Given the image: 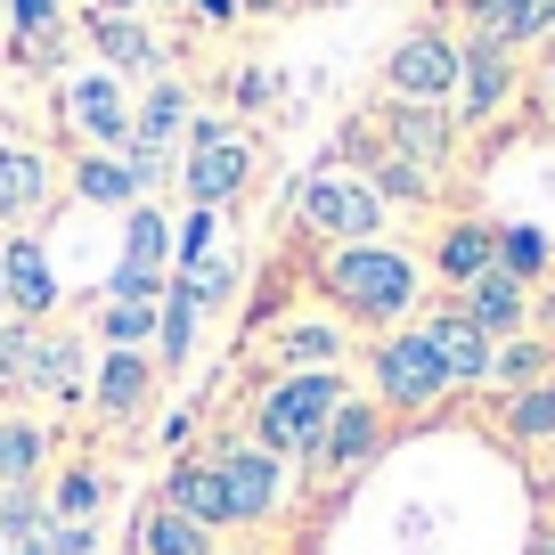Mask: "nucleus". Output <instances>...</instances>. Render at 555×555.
<instances>
[{
    "instance_id": "obj_29",
    "label": "nucleus",
    "mask_w": 555,
    "mask_h": 555,
    "mask_svg": "<svg viewBox=\"0 0 555 555\" xmlns=\"http://www.w3.org/2000/svg\"><path fill=\"white\" fill-rule=\"evenodd\" d=\"M99 41H106V57H115V66H147V57H156V41L139 34V25H99Z\"/></svg>"
},
{
    "instance_id": "obj_11",
    "label": "nucleus",
    "mask_w": 555,
    "mask_h": 555,
    "mask_svg": "<svg viewBox=\"0 0 555 555\" xmlns=\"http://www.w3.org/2000/svg\"><path fill=\"white\" fill-rule=\"evenodd\" d=\"M0 278H9V302H17L25 319L57 302V278H50V254H41V245H9V254H0Z\"/></svg>"
},
{
    "instance_id": "obj_30",
    "label": "nucleus",
    "mask_w": 555,
    "mask_h": 555,
    "mask_svg": "<svg viewBox=\"0 0 555 555\" xmlns=\"http://www.w3.org/2000/svg\"><path fill=\"white\" fill-rule=\"evenodd\" d=\"M106 335H115V351H131L139 335H156V319H147V302H106Z\"/></svg>"
},
{
    "instance_id": "obj_4",
    "label": "nucleus",
    "mask_w": 555,
    "mask_h": 555,
    "mask_svg": "<svg viewBox=\"0 0 555 555\" xmlns=\"http://www.w3.org/2000/svg\"><path fill=\"white\" fill-rule=\"evenodd\" d=\"M245 180H254V147L229 139L221 122H205V131H196V156H189V196L196 205H221V196H237Z\"/></svg>"
},
{
    "instance_id": "obj_6",
    "label": "nucleus",
    "mask_w": 555,
    "mask_h": 555,
    "mask_svg": "<svg viewBox=\"0 0 555 555\" xmlns=\"http://www.w3.org/2000/svg\"><path fill=\"white\" fill-rule=\"evenodd\" d=\"M376 384H384V400H400V409H416V400H434L441 384V360H434V344H425V327L416 335H392V344L376 351Z\"/></svg>"
},
{
    "instance_id": "obj_20",
    "label": "nucleus",
    "mask_w": 555,
    "mask_h": 555,
    "mask_svg": "<svg viewBox=\"0 0 555 555\" xmlns=\"http://www.w3.org/2000/svg\"><path fill=\"white\" fill-rule=\"evenodd\" d=\"M180 115H189V99H180V82H164L156 99H147V115H139L131 147H139V156H164V139L180 131Z\"/></svg>"
},
{
    "instance_id": "obj_9",
    "label": "nucleus",
    "mask_w": 555,
    "mask_h": 555,
    "mask_svg": "<svg viewBox=\"0 0 555 555\" xmlns=\"http://www.w3.org/2000/svg\"><path fill=\"white\" fill-rule=\"evenodd\" d=\"M474 25H482V41H499V50H515V41H531V34H547L555 25V9L547 0H457Z\"/></svg>"
},
{
    "instance_id": "obj_25",
    "label": "nucleus",
    "mask_w": 555,
    "mask_h": 555,
    "mask_svg": "<svg viewBox=\"0 0 555 555\" xmlns=\"http://www.w3.org/2000/svg\"><path fill=\"white\" fill-rule=\"evenodd\" d=\"M539 261H547V237H539V229H506V237H499V270L515 278V286L539 278Z\"/></svg>"
},
{
    "instance_id": "obj_22",
    "label": "nucleus",
    "mask_w": 555,
    "mask_h": 555,
    "mask_svg": "<svg viewBox=\"0 0 555 555\" xmlns=\"http://www.w3.org/2000/svg\"><path fill=\"white\" fill-rule=\"evenodd\" d=\"M147 555H205V522H189L172 499L147 515Z\"/></svg>"
},
{
    "instance_id": "obj_24",
    "label": "nucleus",
    "mask_w": 555,
    "mask_h": 555,
    "mask_svg": "<svg viewBox=\"0 0 555 555\" xmlns=\"http://www.w3.org/2000/svg\"><path fill=\"white\" fill-rule=\"evenodd\" d=\"M506 425H515V441H539V434H555V384H531V392H515Z\"/></svg>"
},
{
    "instance_id": "obj_21",
    "label": "nucleus",
    "mask_w": 555,
    "mask_h": 555,
    "mask_svg": "<svg viewBox=\"0 0 555 555\" xmlns=\"http://www.w3.org/2000/svg\"><path fill=\"white\" fill-rule=\"evenodd\" d=\"M156 261H164V212L139 205V212H131V229H122V270H131V278H164Z\"/></svg>"
},
{
    "instance_id": "obj_5",
    "label": "nucleus",
    "mask_w": 555,
    "mask_h": 555,
    "mask_svg": "<svg viewBox=\"0 0 555 555\" xmlns=\"http://www.w3.org/2000/svg\"><path fill=\"white\" fill-rule=\"evenodd\" d=\"M376 189H360V180H302V221L311 229H335V237L367 245L376 237Z\"/></svg>"
},
{
    "instance_id": "obj_27",
    "label": "nucleus",
    "mask_w": 555,
    "mask_h": 555,
    "mask_svg": "<svg viewBox=\"0 0 555 555\" xmlns=\"http://www.w3.org/2000/svg\"><path fill=\"white\" fill-rule=\"evenodd\" d=\"M156 335H164V360H189V344H196V302L172 295V302H164V319H156Z\"/></svg>"
},
{
    "instance_id": "obj_23",
    "label": "nucleus",
    "mask_w": 555,
    "mask_h": 555,
    "mask_svg": "<svg viewBox=\"0 0 555 555\" xmlns=\"http://www.w3.org/2000/svg\"><path fill=\"white\" fill-rule=\"evenodd\" d=\"M74 189H82L90 205H131V189H139V180H131V164H106V156H90L82 172H74Z\"/></svg>"
},
{
    "instance_id": "obj_13",
    "label": "nucleus",
    "mask_w": 555,
    "mask_h": 555,
    "mask_svg": "<svg viewBox=\"0 0 555 555\" xmlns=\"http://www.w3.org/2000/svg\"><path fill=\"white\" fill-rule=\"evenodd\" d=\"M506 82H515V74H506V50H499V41H474V50L457 57V90H466V115H490V106L506 99Z\"/></svg>"
},
{
    "instance_id": "obj_1",
    "label": "nucleus",
    "mask_w": 555,
    "mask_h": 555,
    "mask_svg": "<svg viewBox=\"0 0 555 555\" xmlns=\"http://www.w3.org/2000/svg\"><path fill=\"white\" fill-rule=\"evenodd\" d=\"M327 286L360 319H400V311H409V295H416V261L392 254V245H344V254L327 261Z\"/></svg>"
},
{
    "instance_id": "obj_26",
    "label": "nucleus",
    "mask_w": 555,
    "mask_h": 555,
    "mask_svg": "<svg viewBox=\"0 0 555 555\" xmlns=\"http://www.w3.org/2000/svg\"><path fill=\"white\" fill-rule=\"evenodd\" d=\"M41 466V434L34 425H0V482H25Z\"/></svg>"
},
{
    "instance_id": "obj_17",
    "label": "nucleus",
    "mask_w": 555,
    "mask_h": 555,
    "mask_svg": "<svg viewBox=\"0 0 555 555\" xmlns=\"http://www.w3.org/2000/svg\"><path fill=\"white\" fill-rule=\"evenodd\" d=\"M172 506L189 522H229V490H221V466H180L172 474Z\"/></svg>"
},
{
    "instance_id": "obj_28",
    "label": "nucleus",
    "mask_w": 555,
    "mask_h": 555,
    "mask_svg": "<svg viewBox=\"0 0 555 555\" xmlns=\"http://www.w3.org/2000/svg\"><path fill=\"white\" fill-rule=\"evenodd\" d=\"M286 360H295V367H311V376H319V367L335 360V335H327V327H286Z\"/></svg>"
},
{
    "instance_id": "obj_19",
    "label": "nucleus",
    "mask_w": 555,
    "mask_h": 555,
    "mask_svg": "<svg viewBox=\"0 0 555 555\" xmlns=\"http://www.w3.org/2000/svg\"><path fill=\"white\" fill-rule=\"evenodd\" d=\"M139 392H147V360H139V351H106V367H99V409H106V416H131Z\"/></svg>"
},
{
    "instance_id": "obj_36",
    "label": "nucleus",
    "mask_w": 555,
    "mask_h": 555,
    "mask_svg": "<svg viewBox=\"0 0 555 555\" xmlns=\"http://www.w3.org/2000/svg\"><path fill=\"white\" fill-rule=\"evenodd\" d=\"M531 555H555V531H539V547H531Z\"/></svg>"
},
{
    "instance_id": "obj_37",
    "label": "nucleus",
    "mask_w": 555,
    "mask_h": 555,
    "mask_svg": "<svg viewBox=\"0 0 555 555\" xmlns=\"http://www.w3.org/2000/svg\"><path fill=\"white\" fill-rule=\"evenodd\" d=\"M547 106H555V66H547Z\"/></svg>"
},
{
    "instance_id": "obj_31",
    "label": "nucleus",
    "mask_w": 555,
    "mask_h": 555,
    "mask_svg": "<svg viewBox=\"0 0 555 555\" xmlns=\"http://www.w3.org/2000/svg\"><path fill=\"white\" fill-rule=\"evenodd\" d=\"M539 360H547V351L539 344H506V351H490V367H499L506 384H522V392H531V376H539Z\"/></svg>"
},
{
    "instance_id": "obj_10",
    "label": "nucleus",
    "mask_w": 555,
    "mask_h": 555,
    "mask_svg": "<svg viewBox=\"0 0 555 555\" xmlns=\"http://www.w3.org/2000/svg\"><path fill=\"white\" fill-rule=\"evenodd\" d=\"M221 490H229V522H237V515H270V499H278V466H270V450H237V457H221Z\"/></svg>"
},
{
    "instance_id": "obj_39",
    "label": "nucleus",
    "mask_w": 555,
    "mask_h": 555,
    "mask_svg": "<svg viewBox=\"0 0 555 555\" xmlns=\"http://www.w3.org/2000/svg\"><path fill=\"white\" fill-rule=\"evenodd\" d=\"M0 25H9V0H0Z\"/></svg>"
},
{
    "instance_id": "obj_32",
    "label": "nucleus",
    "mask_w": 555,
    "mask_h": 555,
    "mask_svg": "<svg viewBox=\"0 0 555 555\" xmlns=\"http://www.w3.org/2000/svg\"><path fill=\"white\" fill-rule=\"evenodd\" d=\"M376 189H384V196H409V205H416V196H425V172H416V164L376 156Z\"/></svg>"
},
{
    "instance_id": "obj_8",
    "label": "nucleus",
    "mask_w": 555,
    "mask_h": 555,
    "mask_svg": "<svg viewBox=\"0 0 555 555\" xmlns=\"http://www.w3.org/2000/svg\"><path fill=\"white\" fill-rule=\"evenodd\" d=\"M74 122H82L99 147H131V115H122L115 74H82V82H74Z\"/></svg>"
},
{
    "instance_id": "obj_40",
    "label": "nucleus",
    "mask_w": 555,
    "mask_h": 555,
    "mask_svg": "<svg viewBox=\"0 0 555 555\" xmlns=\"http://www.w3.org/2000/svg\"><path fill=\"white\" fill-rule=\"evenodd\" d=\"M547 499H555V474H547Z\"/></svg>"
},
{
    "instance_id": "obj_18",
    "label": "nucleus",
    "mask_w": 555,
    "mask_h": 555,
    "mask_svg": "<svg viewBox=\"0 0 555 555\" xmlns=\"http://www.w3.org/2000/svg\"><path fill=\"white\" fill-rule=\"evenodd\" d=\"M499 270V237L490 229H450L441 237V278H457V286H474V278Z\"/></svg>"
},
{
    "instance_id": "obj_33",
    "label": "nucleus",
    "mask_w": 555,
    "mask_h": 555,
    "mask_svg": "<svg viewBox=\"0 0 555 555\" xmlns=\"http://www.w3.org/2000/svg\"><path fill=\"white\" fill-rule=\"evenodd\" d=\"M25 555H90V531L82 522H57V531H34V547Z\"/></svg>"
},
{
    "instance_id": "obj_34",
    "label": "nucleus",
    "mask_w": 555,
    "mask_h": 555,
    "mask_svg": "<svg viewBox=\"0 0 555 555\" xmlns=\"http://www.w3.org/2000/svg\"><path fill=\"white\" fill-rule=\"evenodd\" d=\"M9 17H17V25H25V41L41 50V34L57 25V0H9Z\"/></svg>"
},
{
    "instance_id": "obj_14",
    "label": "nucleus",
    "mask_w": 555,
    "mask_h": 555,
    "mask_svg": "<svg viewBox=\"0 0 555 555\" xmlns=\"http://www.w3.org/2000/svg\"><path fill=\"white\" fill-rule=\"evenodd\" d=\"M466 319H474L482 335H515V327H522V286H515L506 270L474 278V286H466Z\"/></svg>"
},
{
    "instance_id": "obj_12",
    "label": "nucleus",
    "mask_w": 555,
    "mask_h": 555,
    "mask_svg": "<svg viewBox=\"0 0 555 555\" xmlns=\"http://www.w3.org/2000/svg\"><path fill=\"white\" fill-rule=\"evenodd\" d=\"M367 450H376V409H367V400H344L327 441H319V457H327L335 474H351V466H367Z\"/></svg>"
},
{
    "instance_id": "obj_7",
    "label": "nucleus",
    "mask_w": 555,
    "mask_h": 555,
    "mask_svg": "<svg viewBox=\"0 0 555 555\" xmlns=\"http://www.w3.org/2000/svg\"><path fill=\"white\" fill-rule=\"evenodd\" d=\"M425 344H434V360H441V376H450V384H482V376H490V335L474 327L466 311L434 319V327H425Z\"/></svg>"
},
{
    "instance_id": "obj_35",
    "label": "nucleus",
    "mask_w": 555,
    "mask_h": 555,
    "mask_svg": "<svg viewBox=\"0 0 555 555\" xmlns=\"http://www.w3.org/2000/svg\"><path fill=\"white\" fill-rule=\"evenodd\" d=\"M57 499H66V506H74V515H82V506H90V499H99V482H90V474H66V482H57Z\"/></svg>"
},
{
    "instance_id": "obj_2",
    "label": "nucleus",
    "mask_w": 555,
    "mask_h": 555,
    "mask_svg": "<svg viewBox=\"0 0 555 555\" xmlns=\"http://www.w3.org/2000/svg\"><path fill=\"white\" fill-rule=\"evenodd\" d=\"M335 409H344V384H335L327 367H319V376H286L270 400H261V441H270V450L319 457V441H327Z\"/></svg>"
},
{
    "instance_id": "obj_15",
    "label": "nucleus",
    "mask_w": 555,
    "mask_h": 555,
    "mask_svg": "<svg viewBox=\"0 0 555 555\" xmlns=\"http://www.w3.org/2000/svg\"><path fill=\"white\" fill-rule=\"evenodd\" d=\"M41 196H50V164L17 156V147L0 139V212H41Z\"/></svg>"
},
{
    "instance_id": "obj_16",
    "label": "nucleus",
    "mask_w": 555,
    "mask_h": 555,
    "mask_svg": "<svg viewBox=\"0 0 555 555\" xmlns=\"http://www.w3.org/2000/svg\"><path fill=\"white\" fill-rule=\"evenodd\" d=\"M392 139H400V156L441 164V156H450V115H441V106H400V115H392Z\"/></svg>"
},
{
    "instance_id": "obj_3",
    "label": "nucleus",
    "mask_w": 555,
    "mask_h": 555,
    "mask_svg": "<svg viewBox=\"0 0 555 555\" xmlns=\"http://www.w3.org/2000/svg\"><path fill=\"white\" fill-rule=\"evenodd\" d=\"M384 82L400 90V106H441L457 90V50L441 34H409L392 50V66H384Z\"/></svg>"
},
{
    "instance_id": "obj_38",
    "label": "nucleus",
    "mask_w": 555,
    "mask_h": 555,
    "mask_svg": "<svg viewBox=\"0 0 555 555\" xmlns=\"http://www.w3.org/2000/svg\"><path fill=\"white\" fill-rule=\"evenodd\" d=\"M0 302H9V278H0Z\"/></svg>"
}]
</instances>
